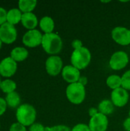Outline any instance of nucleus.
Instances as JSON below:
<instances>
[{
	"label": "nucleus",
	"mask_w": 130,
	"mask_h": 131,
	"mask_svg": "<svg viewBox=\"0 0 130 131\" xmlns=\"http://www.w3.org/2000/svg\"><path fill=\"white\" fill-rule=\"evenodd\" d=\"M5 100L8 107L18 108L21 105V97L16 91L6 94Z\"/></svg>",
	"instance_id": "6ab92c4d"
},
{
	"label": "nucleus",
	"mask_w": 130,
	"mask_h": 131,
	"mask_svg": "<svg viewBox=\"0 0 130 131\" xmlns=\"http://www.w3.org/2000/svg\"><path fill=\"white\" fill-rule=\"evenodd\" d=\"M29 52L25 47L18 46L14 48L10 52V57L17 63L24 61L28 57Z\"/></svg>",
	"instance_id": "2eb2a0df"
},
{
	"label": "nucleus",
	"mask_w": 130,
	"mask_h": 131,
	"mask_svg": "<svg viewBox=\"0 0 130 131\" xmlns=\"http://www.w3.org/2000/svg\"><path fill=\"white\" fill-rule=\"evenodd\" d=\"M22 14L23 13L18 9V8H11L7 12V22L15 26V25L21 22Z\"/></svg>",
	"instance_id": "f3484780"
},
{
	"label": "nucleus",
	"mask_w": 130,
	"mask_h": 131,
	"mask_svg": "<svg viewBox=\"0 0 130 131\" xmlns=\"http://www.w3.org/2000/svg\"><path fill=\"white\" fill-rule=\"evenodd\" d=\"M18 37V31L15 25L8 22L0 25V39L5 45L14 43Z\"/></svg>",
	"instance_id": "39448f33"
},
{
	"label": "nucleus",
	"mask_w": 130,
	"mask_h": 131,
	"mask_svg": "<svg viewBox=\"0 0 130 131\" xmlns=\"http://www.w3.org/2000/svg\"><path fill=\"white\" fill-rule=\"evenodd\" d=\"M123 127L126 131H130V117H128L123 122Z\"/></svg>",
	"instance_id": "2f4dec72"
},
{
	"label": "nucleus",
	"mask_w": 130,
	"mask_h": 131,
	"mask_svg": "<svg viewBox=\"0 0 130 131\" xmlns=\"http://www.w3.org/2000/svg\"><path fill=\"white\" fill-rule=\"evenodd\" d=\"M129 94L128 91L123 88L113 90L111 92V101L114 106L117 107H123L126 106L129 101Z\"/></svg>",
	"instance_id": "f8f14e48"
},
{
	"label": "nucleus",
	"mask_w": 130,
	"mask_h": 131,
	"mask_svg": "<svg viewBox=\"0 0 130 131\" xmlns=\"http://www.w3.org/2000/svg\"><path fill=\"white\" fill-rule=\"evenodd\" d=\"M109 124L108 118L106 115L98 113L89 121V127L90 131H107Z\"/></svg>",
	"instance_id": "9b49d317"
},
{
	"label": "nucleus",
	"mask_w": 130,
	"mask_h": 131,
	"mask_svg": "<svg viewBox=\"0 0 130 131\" xmlns=\"http://www.w3.org/2000/svg\"><path fill=\"white\" fill-rule=\"evenodd\" d=\"M112 38L115 42L122 46H126L130 45V29L117 26L115 27L111 31Z\"/></svg>",
	"instance_id": "1a4fd4ad"
},
{
	"label": "nucleus",
	"mask_w": 130,
	"mask_h": 131,
	"mask_svg": "<svg viewBox=\"0 0 130 131\" xmlns=\"http://www.w3.org/2000/svg\"><path fill=\"white\" fill-rule=\"evenodd\" d=\"M71 131H90V130L88 125L85 124H78L71 129Z\"/></svg>",
	"instance_id": "bb28decb"
},
{
	"label": "nucleus",
	"mask_w": 130,
	"mask_h": 131,
	"mask_svg": "<svg viewBox=\"0 0 130 131\" xmlns=\"http://www.w3.org/2000/svg\"><path fill=\"white\" fill-rule=\"evenodd\" d=\"M43 35L38 29L28 30L22 37V43L28 48H36L41 45Z\"/></svg>",
	"instance_id": "6e6552de"
},
{
	"label": "nucleus",
	"mask_w": 130,
	"mask_h": 131,
	"mask_svg": "<svg viewBox=\"0 0 130 131\" xmlns=\"http://www.w3.org/2000/svg\"><path fill=\"white\" fill-rule=\"evenodd\" d=\"M91 61V53L86 47H82L73 51L70 56L71 65L77 69L84 70L90 64Z\"/></svg>",
	"instance_id": "7ed1b4c3"
},
{
	"label": "nucleus",
	"mask_w": 130,
	"mask_h": 131,
	"mask_svg": "<svg viewBox=\"0 0 130 131\" xmlns=\"http://www.w3.org/2000/svg\"><path fill=\"white\" fill-rule=\"evenodd\" d=\"M1 82H2V80H1V76H0V84H1Z\"/></svg>",
	"instance_id": "f704fd0d"
},
{
	"label": "nucleus",
	"mask_w": 130,
	"mask_h": 131,
	"mask_svg": "<svg viewBox=\"0 0 130 131\" xmlns=\"http://www.w3.org/2000/svg\"><path fill=\"white\" fill-rule=\"evenodd\" d=\"M38 2L36 0H20L18 2V6L22 13H29L34 10Z\"/></svg>",
	"instance_id": "a211bd4d"
},
{
	"label": "nucleus",
	"mask_w": 130,
	"mask_h": 131,
	"mask_svg": "<svg viewBox=\"0 0 130 131\" xmlns=\"http://www.w3.org/2000/svg\"><path fill=\"white\" fill-rule=\"evenodd\" d=\"M2 41H1V39H0V50H1V48H2Z\"/></svg>",
	"instance_id": "72a5a7b5"
},
{
	"label": "nucleus",
	"mask_w": 130,
	"mask_h": 131,
	"mask_svg": "<svg viewBox=\"0 0 130 131\" xmlns=\"http://www.w3.org/2000/svg\"><path fill=\"white\" fill-rule=\"evenodd\" d=\"M64 68L62 58L58 55H51L45 61V69L47 73L53 77L57 76L62 72Z\"/></svg>",
	"instance_id": "423d86ee"
},
{
	"label": "nucleus",
	"mask_w": 130,
	"mask_h": 131,
	"mask_svg": "<svg viewBox=\"0 0 130 131\" xmlns=\"http://www.w3.org/2000/svg\"><path fill=\"white\" fill-rule=\"evenodd\" d=\"M18 69V63L15 61L10 56L3 58L0 61V76L10 78L16 73Z\"/></svg>",
	"instance_id": "9d476101"
},
{
	"label": "nucleus",
	"mask_w": 130,
	"mask_h": 131,
	"mask_svg": "<svg viewBox=\"0 0 130 131\" xmlns=\"http://www.w3.org/2000/svg\"><path fill=\"white\" fill-rule=\"evenodd\" d=\"M7 107H8V106H7L5 98L0 97V117L2 116L5 113Z\"/></svg>",
	"instance_id": "c85d7f7f"
},
{
	"label": "nucleus",
	"mask_w": 130,
	"mask_h": 131,
	"mask_svg": "<svg viewBox=\"0 0 130 131\" xmlns=\"http://www.w3.org/2000/svg\"><path fill=\"white\" fill-rule=\"evenodd\" d=\"M61 75L63 79L70 84L78 82L80 76V71L73 65H66L64 67Z\"/></svg>",
	"instance_id": "ddd939ff"
},
{
	"label": "nucleus",
	"mask_w": 130,
	"mask_h": 131,
	"mask_svg": "<svg viewBox=\"0 0 130 131\" xmlns=\"http://www.w3.org/2000/svg\"><path fill=\"white\" fill-rule=\"evenodd\" d=\"M71 45L73 47V48L75 50V49H78V48H80L83 47V44H82V41L80 40H78V39H75L72 41L71 43Z\"/></svg>",
	"instance_id": "c756f323"
},
{
	"label": "nucleus",
	"mask_w": 130,
	"mask_h": 131,
	"mask_svg": "<svg viewBox=\"0 0 130 131\" xmlns=\"http://www.w3.org/2000/svg\"><path fill=\"white\" fill-rule=\"evenodd\" d=\"M21 23L23 25V27H25L28 30L36 29L35 28L38 26V25H39L38 17L33 12L23 13Z\"/></svg>",
	"instance_id": "4468645a"
},
{
	"label": "nucleus",
	"mask_w": 130,
	"mask_h": 131,
	"mask_svg": "<svg viewBox=\"0 0 130 131\" xmlns=\"http://www.w3.org/2000/svg\"><path fill=\"white\" fill-rule=\"evenodd\" d=\"M129 117H130V110H129Z\"/></svg>",
	"instance_id": "c9c22d12"
},
{
	"label": "nucleus",
	"mask_w": 130,
	"mask_h": 131,
	"mask_svg": "<svg viewBox=\"0 0 130 131\" xmlns=\"http://www.w3.org/2000/svg\"><path fill=\"white\" fill-rule=\"evenodd\" d=\"M46 131H71V129L65 125H56L53 127H46Z\"/></svg>",
	"instance_id": "b1692460"
},
{
	"label": "nucleus",
	"mask_w": 130,
	"mask_h": 131,
	"mask_svg": "<svg viewBox=\"0 0 130 131\" xmlns=\"http://www.w3.org/2000/svg\"><path fill=\"white\" fill-rule=\"evenodd\" d=\"M16 83L10 78H5V80L2 81L0 84V90L5 94L16 91Z\"/></svg>",
	"instance_id": "412c9836"
},
{
	"label": "nucleus",
	"mask_w": 130,
	"mask_h": 131,
	"mask_svg": "<svg viewBox=\"0 0 130 131\" xmlns=\"http://www.w3.org/2000/svg\"><path fill=\"white\" fill-rule=\"evenodd\" d=\"M28 131H46V127L40 123H34L29 127Z\"/></svg>",
	"instance_id": "a878e982"
},
{
	"label": "nucleus",
	"mask_w": 130,
	"mask_h": 131,
	"mask_svg": "<svg viewBox=\"0 0 130 131\" xmlns=\"http://www.w3.org/2000/svg\"><path fill=\"white\" fill-rule=\"evenodd\" d=\"M99 113L103 114L106 116L111 114L114 111V105L112 103L111 100H103L100 102L98 105Z\"/></svg>",
	"instance_id": "aec40b11"
},
{
	"label": "nucleus",
	"mask_w": 130,
	"mask_h": 131,
	"mask_svg": "<svg viewBox=\"0 0 130 131\" xmlns=\"http://www.w3.org/2000/svg\"><path fill=\"white\" fill-rule=\"evenodd\" d=\"M129 61V55L123 51H118L113 54L110 59V67L114 71H120L125 68Z\"/></svg>",
	"instance_id": "0eeeda50"
},
{
	"label": "nucleus",
	"mask_w": 130,
	"mask_h": 131,
	"mask_svg": "<svg viewBox=\"0 0 130 131\" xmlns=\"http://www.w3.org/2000/svg\"><path fill=\"white\" fill-rule=\"evenodd\" d=\"M41 46L44 51L51 55H57L63 48V41L56 33L44 34L42 38Z\"/></svg>",
	"instance_id": "f03ea898"
},
{
	"label": "nucleus",
	"mask_w": 130,
	"mask_h": 131,
	"mask_svg": "<svg viewBox=\"0 0 130 131\" xmlns=\"http://www.w3.org/2000/svg\"><path fill=\"white\" fill-rule=\"evenodd\" d=\"M7 12L4 8L0 6V25L7 22Z\"/></svg>",
	"instance_id": "cd10ccee"
},
{
	"label": "nucleus",
	"mask_w": 130,
	"mask_h": 131,
	"mask_svg": "<svg viewBox=\"0 0 130 131\" xmlns=\"http://www.w3.org/2000/svg\"><path fill=\"white\" fill-rule=\"evenodd\" d=\"M67 100L74 104H80L86 97V88L79 82L70 84L66 88Z\"/></svg>",
	"instance_id": "20e7f679"
},
{
	"label": "nucleus",
	"mask_w": 130,
	"mask_h": 131,
	"mask_svg": "<svg viewBox=\"0 0 130 131\" xmlns=\"http://www.w3.org/2000/svg\"><path fill=\"white\" fill-rule=\"evenodd\" d=\"M121 78H122V88L126 91H130V70L126 71L123 74Z\"/></svg>",
	"instance_id": "5701e85b"
},
{
	"label": "nucleus",
	"mask_w": 130,
	"mask_h": 131,
	"mask_svg": "<svg viewBox=\"0 0 130 131\" xmlns=\"http://www.w3.org/2000/svg\"><path fill=\"white\" fill-rule=\"evenodd\" d=\"M54 21L50 16H44L39 21V27L44 34L52 33L54 29Z\"/></svg>",
	"instance_id": "dca6fc26"
},
{
	"label": "nucleus",
	"mask_w": 130,
	"mask_h": 131,
	"mask_svg": "<svg viewBox=\"0 0 130 131\" xmlns=\"http://www.w3.org/2000/svg\"><path fill=\"white\" fill-rule=\"evenodd\" d=\"M0 127H1V125H0Z\"/></svg>",
	"instance_id": "e433bc0d"
},
{
	"label": "nucleus",
	"mask_w": 130,
	"mask_h": 131,
	"mask_svg": "<svg viewBox=\"0 0 130 131\" xmlns=\"http://www.w3.org/2000/svg\"><path fill=\"white\" fill-rule=\"evenodd\" d=\"M99 113L98 108H95V107H90L89 109V115L90 116V117H94L95 115H97Z\"/></svg>",
	"instance_id": "7c9ffc66"
},
{
	"label": "nucleus",
	"mask_w": 130,
	"mask_h": 131,
	"mask_svg": "<svg viewBox=\"0 0 130 131\" xmlns=\"http://www.w3.org/2000/svg\"><path fill=\"white\" fill-rule=\"evenodd\" d=\"M15 117L18 123L27 127L35 123L37 112L31 104H22L17 108Z\"/></svg>",
	"instance_id": "f257e3e1"
},
{
	"label": "nucleus",
	"mask_w": 130,
	"mask_h": 131,
	"mask_svg": "<svg viewBox=\"0 0 130 131\" xmlns=\"http://www.w3.org/2000/svg\"><path fill=\"white\" fill-rule=\"evenodd\" d=\"M78 82H79L80 84H81L82 85L85 86V85L87 84V78L86 77H84V76H81V77L80 78Z\"/></svg>",
	"instance_id": "473e14b6"
},
{
	"label": "nucleus",
	"mask_w": 130,
	"mask_h": 131,
	"mask_svg": "<svg viewBox=\"0 0 130 131\" xmlns=\"http://www.w3.org/2000/svg\"><path fill=\"white\" fill-rule=\"evenodd\" d=\"M9 131H28L26 129V127L21 125V124L15 122L13 123L10 127H9Z\"/></svg>",
	"instance_id": "393cba45"
},
{
	"label": "nucleus",
	"mask_w": 130,
	"mask_h": 131,
	"mask_svg": "<svg viewBox=\"0 0 130 131\" xmlns=\"http://www.w3.org/2000/svg\"><path fill=\"white\" fill-rule=\"evenodd\" d=\"M107 85L113 91L117 88H122V78L119 75L112 74L107 79Z\"/></svg>",
	"instance_id": "4be33fe9"
}]
</instances>
